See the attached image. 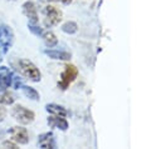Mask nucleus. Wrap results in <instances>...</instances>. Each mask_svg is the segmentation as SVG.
I'll list each match as a JSON object with an SVG mask.
<instances>
[{
  "label": "nucleus",
  "mask_w": 161,
  "mask_h": 149,
  "mask_svg": "<svg viewBox=\"0 0 161 149\" xmlns=\"http://www.w3.org/2000/svg\"><path fill=\"white\" fill-rule=\"evenodd\" d=\"M45 3H50V1H58V3H63V4H70L73 0H42Z\"/></svg>",
  "instance_id": "21"
},
{
  "label": "nucleus",
  "mask_w": 161,
  "mask_h": 149,
  "mask_svg": "<svg viewBox=\"0 0 161 149\" xmlns=\"http://www.w3.org/2000/svg\"><path fill=\"white\" fill-rule=\"evenodd\" d=\"M38 145L40 148H50V149H54L55 148V140H54V135L52 131H47V133H43L38 136Z\"/></svg>",
  "instance_id": "9"
},
{
  "label": "nucleus",
  "mask_w": 161,
  "mask_h": 149,
  "mask_svg": "<svg viewBox=\"0 0 161 149\" xmlns=\"http://www.w3.org/2000/svg\"><path fill=\"white\" fill-rule=\"evenodd\" d=\"M10 115L14 118V120H16L19 124L21 125H28L31 124L35 119V113L20 104H15L11 108Z\"/></svg>",
  "instance_id": "3"
},
{
  "label": "nucleus",
  "mask_w": 161,
  "mask_h": 149,
  "mask_svg": "<svg viewBox=\"0 0 161 149\" xmlns=\"http://www.w3.org/2000/svg\"><path fill=\"white\" fill-rule=\"evenodd\" d=\"M62 30L67 34H75L78 31V25L74 21H67L62 25Z\"/></svg>",
  "instance_id": "16"
},
{
  "label": "nucleus",
  "mask_w": 161,
  "mask_h": 149,
  "mask_svg": "<svg viewBox=\"0 0 161 149\" xmlns=\"http://www.w3.org/2000/svg\"><path fill=\"white\" fill-rule=\"evenodd\" d=\"M6 114H8L6 108L4 106V104H0V121H3L6 118Z\"/></svg>",
  "instance_id": "19"
},
{
  "label": "nucleus",
  "mask_w": 161,
  "mask_h": 149,
  "mask_svg": "<svg viewBox=\"0 0 161 149\" xmlns=\"http://www.w3.org/2000/svg\"><path fill=\"white\" fill-rule=\"evenodd\" d=\"M14 73L8 66H0V88L9 89L13 85Z\"/></svg>",
  "instance_id": "8"
},
{
  "label": "nucleus",
  "mask_w": 161,
  "mask_h": 149,
  "mask_svg": "<svg viewBox=\"0 0 161 149\" xmlns=\"http://www.w3.org/2000/svg\"><path fill=\"white\" fill-rule=\"evenodd\" d=\"M78 76V69L73 64H67L64 66L63 73L60 74V79L58 81V88L62 90H65L69 88V85L77 79Z\"/></svg>",
  "instance_id": "4"
},
{
  "label": "nucleus",
  "mask_w": 161,
  "mask_h": 149,
  "mask_svg": "<svg viewBox=\"0 0 161 149\" xmlns=\"http://www.w3.org/2000/svg\"><path fill=\"white\" fill-rule=\"evenodd\" d=\"M21 10H23V14L28 18L29 23L31 24H38L39 23V15H38V8L35 5L34 1H25L23 5H21Z\"/></svg>",
  "instance_id": "7"
},
{
  "label": "nucleus",
  "mask_w": 161,
  "mask_h": 149,
  "mask_svg": "<svg viewBox=\"0 0 161 149\" xmlns=\"http://www.w3.org/2000/svg\"><path fill=\"white\" fill-rule=\"evenodd\" d=\"M43 14V26L44 28H53L55 25H58L62 21L63 18V13L59 8H57L55 5H45L42 10Z\"/></svg>",
  "instance_id": "2"
},
{
  "label": "nucleus",
  "mask_w": 161,
  "mask_h": 149,
  "mask_svg": "<svg viewBox=\"0 0 161 149\" xmlns=\"http://www.w3.org/2000/svg\"><path fill=\"white\" fill-rule=\"evenodd\" d=\"M14 39H15V35L13 29L8 24H0V45L6 51H9V49L13 46Z\"/></svg>",
  "instance_id": "6"
},
{
  "label": "nucleus",
  "mask_w": 161,
  "mask_h": 149,
  "mask_svg": "<svg viewBox=\"0 0 161 149\" xmlns=\"http://www.w3.org/2000/svg\"><path fill=\"white\" fill-rule=\"evenodd\" d=\"M42 38H43V41L47 48H54L58 44V38L52 31H44L42 34Z\"/></svg>",
  "instance_id": "15"
},
{
  "label": "nucleus",
  "mask_w": 161,
  "mask_h": 149,
  "mask_svg": "<svg viewBox=\"0 0 161 149\" xmlns=\"http://www.w3.org/2000/svg\"><path fill=\"white\" fill-rule=\"evenodd\" d=\"M0 148H3V149H18L19 148V144H16L15 141H13L11 139L9 140H4V141H1L0 143Z\"/></svg>",
  "instance_id": "18"
},
{
  "label": "nucleus",
  "mask_w": 161,
  "mask_h": 149,
  "mask_svg": "<svg viewBox=\"0 0 161 149\" xmlns=\"http://www.w3.org/2000/svg\"><path fill=\"white\" fill-rule=\"evenodd\" d=\"M48 125L52 128H57L60 130H67L68 129V121L65 119V116H60V115H52L48 118Z\"/></svg>",
  "instance_id": "10"
},
{
  "label": "nucleus",
  "mask_w": 161,
  "mask_h": 149,
  "mask_svg": "<svg viewBox=\"0 0 161 149\" xmlns=\"http://www.w3.org/2000/svg\"><path fill=\"white\" fill-rule=\"evenodd\" d=\"M44 54L48 55L49 58L52 59H55V60H69L70 59V54L67 53V51H63V50H57V49H47L44 50Z\"/></svg>",
  "instance_id": "11"
},
{
  "label": "nucleus",
  "mask_w": 161,
  "mask_h": 149,
  "mask_svg": "<svg viewBox=\"0 0 161 149\" xmlns=\"http://www.w3.org/2000/svg\"><path fill=\"white\" fill-rule=\"evenodd\" d=\"M13 66L15 68V70L21 75L24 76L25 79L30 80V81H34V83H38L42 79V73L40 70L38 69V66L30 61L29 59H18L15 63H13Z\"/></svg>",
  "instance_id": "1"
},
{
  "label": "nucleus",
  "mask_w": 161,
  "mask_h": 149,
  "mask_svg": "<svg viewBox=\"0 0 161 149\" xmlns=\"http://www.w3.org/2000/svg\"><path fill=\"white\" fill-rule=\"evenodd\" d=\"M28 29L30 30V33H33V34L36 35V36H42V34L44 33L43 28H40L38 24H31V23H29V24H28Z\"/></svg>",
  "instance_id": "17"
},
{
  "label": "nucleus",
  "mask_w": 161,
  "mask_h": 149,
  "mask_svg": "<svg viewBox=\"0 0 161 149\" xmlns=\"http://www.w3.org/2000/svg\"><path fill=\"white\" fill-rule=\"evenodd\" d=\"M8 133L10 135V139L19 145H25L29 143V133L24 126H20V125L11 126L8 130Z\"/></svg>",
  "instance_id": "5"
},
{
  "label": "nucleus",
  "mask_w": 161,
  "mask_h": 149,
  "mask_svg": "<svg viewBox=\"0 0 161 149\" xmlns=\"http://www.w3.org/2000/svg\"><path fill=\"white\" fill-rule=\"evenodd\" d=\"M6 53H8V51H6V50H5V49H4V48L0 45V64L3 63V60H4V56H5V54H6Z\"/></svg>",
  "instance_id": "20"
},
{
  "label": "nucleus",
  "mask_w": 161,
  "mask_h": 149,
  "mask_svg": "<svg viewBox=\"0 0 161 149\" xmlns=\"http://www.w3.org/2000/svg\"><path fill=\"white\" fill-rule=\"evenodd\" d=\"M20 90L23 91V94L28 98V99H30V100H35V101H38L39 99H40V95H39V93L33 88V86H29V85H25V84H21V86H20Z\"/></svg>",
  "instance_id": "14"
},
{
  "label": "nucleus",
  "mask_w": 161,
  "mask_h": 149,
  "mask_svg": "<svg viewBox=\"0 0 161 149\" xmlns=\"http://www.w3.org/2000/svg\"><path fill=\"white\" fill-rule=\"evenodd\" d=\"M45 110L52 115H60V116H67L68 115V111H67V109L64 106H62L59 104H54V103L47 104Z\"/></svg>",
  "instance_id": "13"
},
{
  "label": "nucleus",
  "mask_w": 161,
  "mask_h": 149,
  "mask_svg": "<svg viewBox=\"0 0 161 149\" xmlns=\"http://www.w3.org/2000/svg\"><path fill=\"white\" fill-rule=\"evenodd\" d=\"M10 1H15V0H10Z\"/></svg>",
  "instance_id": "22"
},
{
  "label": "nucleus",
  "mask_w": 161,
  "mask_h": 149,
  "mask_svg": "<svg viewBox=\"0 0 161 149\" xmlns=\"http://www.w3.org/2000/svg\"><path fill=\"white\" fill-rule=\"evenodd\" d=\"M15 94L13 91H10L9 89L5 88H0V104L4 105H13L15 101Z\"/></svg>",
  "instance_id": "12"
}]
</instances>
